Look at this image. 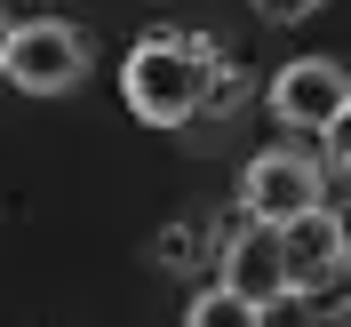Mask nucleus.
Wrapping results in <instances>:
<instances>
[{
	"mask_svg": "<svg viewBox=\"0 0 351 327\" xmlns=\"http://www.w3.org/2000/svg\"><path fill=\"white\" fill-rule=\"evenodd\" d=\"M216 88V48L208 40H176V32H152L136 40V56L120 64V96H128L136 120L152 128H184Z\"/></svg>",
	"mask_w": 351,
	"mask_h": 327,
	"instance_id": "nucleus-1",
	"label": "nucleus"
},
{
	"mask_svg": "<svg viewBox=\"0 0 351 327\" xmlns=\"http://www.w3.org/2000/svg\"><path fill=\"white\" fill-rule=\"evenodd\" d=\"M0 80H16L24 96H72V88L88 80V40H80V24H64V16L8 24Z\"/></svg>",
	"mask_w": 351,
	"mask_h": 327,
	"instance_id": "nucleus-2",
	"label": "nucleus"
},
{
	"mask_svg": "<svg viewBox=\"0 0 351 327\" xmlns=\"http://www.w3.org/2000/svg\"><path fill=\"white\" fill-rule=\"evenodd\" d=\"M319 160L304 152V144H271V152H256L247 160V175H240V208L256 223H287V216H304L311 199H319Z\"/></svg>",
	"mask_w": 351,
	"mask_h": 327,
	"instance_id": "nucleus-3",
	"label": "nucleus"
},
{
	"mask_svg": "<svg viewBox=\"0 0 351 327\" xmlns=\"http://www.w3.org/2000/svg\"><path fill=\"white\" fill-rule=\"evenodd\" d=\"M343 112H351V80H343V64H328V56H295V64L271 80V120H280V128L335 136Z\"/></svg>",
	"mask_w": 351,
	"mask_h": 327,
	"instance_id": "nucleus-4",
	"label": "nucleus"
},
{
	"mask_svg": "<svg viewBox=\"0 0 351 327\" xmlns=\"http://www.w3.org/2000/svg\"><path fill=\"white\" fill-rule=\"evenodd\" d=\"M280 271H287V295H319V287L343 280V216L311 199L304 216L280 223Z\"/></svg>",
	"mask_w": 351,
	"mask_h": 327,
	"instance_id": "nucleus-5",
	"label": "nucleus"
},
{
	"mask_svg": "<svg viewBox=\"0 0 351 327\" xmlns=\"http://www.w3.org/2000/svg\"><path fill=\"white\" fill-rule=\"evenodd\" d=\"M216 287H232L247 311H271L287 295V271H280V223H256L247 216V232H232V247H223V280Z\"/></svg>",
	"mask_w": 351,
	"mask_h": 327,
	"instance_id": "nucleus-6",
	"label": "nucleus"
},
{
	"mask_svg": "<svg viewBox=\"0 0 351 327\" xmlns=\"http://www.w3.org/2000/svg\"><path fill=\"white\" fill-rule=\"evenodd\" d=\"M184 319H192V327H256V311H247L240 295H232V287H208V295H199V304L184 311Z\"/></svg>",
	"mask_w": 351,
	"mask_h": 327,
	"instance_id": "nucleus-7",
	"label": "nucleus"
},
{
	"mask_svg": "<svg viewBox=\"0 0 351 327\" xmlns=\"http://www.w3.org/2000/svg\"><path fill=\"white\" fill-rule=\"evenodd\" d=\"M319 0H256V16H271V24H304Z\"/></svg>",
	"mask_w": 351,
	"mask_h": 327,
	"instance_id": "nucleus-8",
	"label": "nucleus"
},
{
	"mask_svg": "<svg viewBox=\"0 0 351 327\" xmlns=\"http://www.w3.org/2000/svg\"><path fill=\"white\" fill-rule=\"evenodd\" d=\"M0 48H8V8H0Z\"/></svg>",
	"mask_w": 351,
	"mask_h": 327,
	"instance_id": "nucleus-9",
	"label": "nucleus"
}]
</instances>
